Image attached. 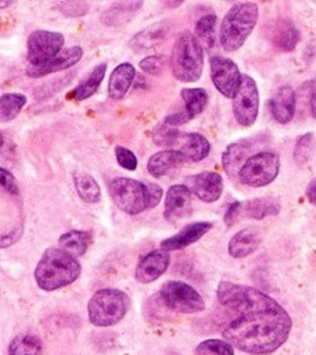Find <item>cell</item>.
<instances>
[{"label":"cell","mask_w":316,"mask_h":355,"mask_svg":"<svg viewBox=\"0 0 316 355\" xmlns=\"http://www.w3.org/2000/svg\"><path fill=\"white\" fill-rule=\"evenodd\" d=\"M216 297L222 306L234 313L222 334L234 348L266 355L279 349L288 338L292 320L287 311L258 288L220 282Z\"/></svg>","instance_id":"cell-1"},{"label":"cell","mask_w":316,"mask_h":355,"mask_svg":"<svg viewBox=\"0 0 316 355\" xmlns=\"http://www.w3.org/2000/svg\"><path fill=\"white\" fill-rule=\"evenodd\" d=\"M79 261L61 248H47L35 268V280L39 288L54 291L69 286L80 275Z\"/></svg>","instance_id":"cell-2"},{"label":"cell","mask_w":316,"mask_h":355,"mask_svg":"<svg viewBox=\"0 0 316 355\" xmlns=\"http://www.w3.org/2000/svg\"><path fill=\"white\" fill-rule=\"evenodd\" d=\"M259 17L258 4L252 1L234 3L225 14L220 22L219 40L225 51L238 50L251 32L254 31Z\"/></svg>","instance_id":"cell-3"},{"label":"cell","mask_w":316,"mask_h":355,"mask_svg":"<svg viewBox=\"0 0 316 355\" xmlns=\"http://www.w3.org/2000/svg\"><path fill=\"white\" fill-rule=\"evenodd\" d=\"M173 76L184 83L197 82L204 69V50L198 39L188 31L180 32L170 53Z\"/></svg>","instance_id":"cell-4"},{"label":"cell","mask_w":316,"mask_h":355,"mask_svg":"<svg viewBox=\"0 0 316 355\" xmlns=\"http://www.w3.org/2000/svg\"><path fill=\"white\" fill-rule=\"evenodd\" d=\"M129 306L130 298L125 291L118 288H101L89 300V320L97 327L114 326L123 319Z\"/></svg>","instance_id":"cell-5"},{"label":"cell","mask_w":316,"mask_h":355,"mask_svg":"<svg viewBox=\"0 0 316 355\" xmlns=\"http://www.w3.org/2000/svg\"><path fill=\"white\" fill-rule=\"evenodd\" d=\"M152 139L158 146H166L169 150L180 153L187 161L193 162L202 161L211 151V144L204 135L197 132H177L165 123L157 129Z\"/></svg>","instance_id":"cell-6"},{"label":"cell","mask_w":316,"mask_h":355,"mask_svg":"<svg viewBox=\"0 0 316 355\" xmlns=\"http://www.w3.org/2000/svg\"><path fill=\"white\" fill-rule=\"evenodd\" d=\"M107 186L112 202L125 214L137 215L150 208L147 183L126 176H118L111 179Z\"/></svg>","instance_id":"cell-7"},{"label":"cell","mask_w":316,"mask_h":355,"mask_svg":"<svg viewBox=\"0 0 316 355\" xmlns=\"http://www.w3.org/2000/svg\"><path fill=\"white\" fill-rule=\"evenodd\" d=\"M280 159L276 153H254L238 172V180L249 187H263L270 184L279 175Z\"/></svg>","instance_id":"cell-8"},{"label":"cell","mask_w":316,"mask_h":355,"mask_svg":"<svg viewBox=\"0 0 316 355\" xmlns=\"http://www.w3.org/2000/svg\"><path fill=\"white\" fill-rule=\"evenodd\" d=\"M159 297L165 306L179 313H197L205 309L201 294L190 284L182 280H169L161 290Z\"/></svg>","instance_id":"cell-9"},{"label":"cell","mask_w":316,"mask_h":355,"mask_svg":"<svg viewBox=\"0 0 316 355\" xmlns=\"http://www.w3.org/2000/svg\"><path fill=\"white\" fill-rule=\"evenodd\" d=\"M64 35L47 29H37L30 32L26 40V57L29 65L37 67L49 62L57 57L64 46Z\"/></svg>","instance_id":"cell-10"},{"label":"cell","mask_w":316,"mask_h":355,"mask_svg":"<svg viewBox=\"0 0 316 355\" xmlns=\"http://www.w3.org/2000/svg\"><path fill=\"white\" fill-rule=\"evenodd\" d=\"M259 92L249 75H243L241 85L233 97V114L241 126H252L258 118Z\"/></svg>","instance_id":"cell-11"},{"label":"cell","mask_w":316,"mask_h":355,"mask_svg":"<svg viewBox=\"0 0 316 355\" xmlns=\"http://www.w3.org/2000/svg\"><path fill=\"white\" fill-rule=\"evenodd\" d=\"M211 79L216 90L227 98H233L241 85L243 75L237 64L223 55H212L209 58Z\"/></svg>","instance_id":"cell-12"},{"label":"cell","mask_w":316,"mask_h":355,"mask_svg":"<svg viewBox=\"0 0 316 355\" xmlns=\"http://www.w3.org/2000/svg\"><path fill=\"white\" fill-rule=\"evenodd\" d=\"M193 212L191 191L186 184H173L168 189L164 200V218L176 225Z\"/></svg>","instance_id":"cell-13"},{"label":"cell","mask_w":316,"mask_h":355,"mask_svg":"<svg viewBox=\"0 0 316 355\" xmlns=\"http://www.w3.org/2000/svg\"><path fill=\"white\" fill-rule=\"evenodd\" d=\"M191 194L204 202H215L223 191V179L219 173L205 171L187 176L184 183Z\"/></svg>","instance_id":"cell-14"},{"label":"cell","mask_w":316,"mask_h":355,"mask_svg":"<svg viewBox=\"0 0 316 355\" xmlns=\"http://www.w3.org/2000/svg\"><path fill=\"white\" fill-rule=\"evenodd\" d=\"M170 263V255L162 248L152 250L143 255L136 266L134 277L139 283H151L161 277Z\"/></svg>","instance_id":"cell-15"},{"label":"cell","mask_w":316,"mask_h":355,"mask_svg":"<svg viewBox=\"0 0 316 355\" xmlns=\"http://www.w3.org/2000/svg\"><path fill=\"white\" fill-rule=\"evenodd\" d=\"M82 55H83V49L80 46H73V47L65 49L57 57H54L53 60H50L49 62H46L43 65H37V67L29 65L26 68V73L30 78H40V76H46L49 73L60 72V71L73 67L82 58Z\"/></svg>","instance_id":"cell-16"},{"label":"cell","mask_w":316,"mask_h":355,"mask_svg":"<svg viewBox=\"0 0 316 355\" xmlns=\"http://www.w3.org/2000/svg\"><path fill=\"white\" fill-rule=\"evenodd\" d=\"M212 227L211 222L200 220V222H191L186 225L179 233L175 236H170L161 241V248L165 251H177L188 247L190 244L198 241L205 233H208Z\"/></svg>","instance_id":"cell-17"},{"label":"cell","mask_w":316,"mask_h":355,"mask_svg":"<svg viewBox=\"0 0 316 355\" xmlns=\"http://www.w3.org/2000/svg\"><path fill=\"white\" fill-rule=\"evenodd\" d=\"M295 93L290 86H280L269 100L270 114L279 123H288L295 114Z\"/></svg>","instance_id":"cell-18"},{"label":"cell","mask_w":316,"mask_h":355,"mask_svg":"<svg viewBox=\"0 0 316 355\" xmlns=\"http://www.w3.org/2000/svg\"><path fill=\"white\" fill-rule=\"evenodd\" d=\"M262 243V236L256 227H244L237 232L229 241V255L240 259L251 255Z\"/></svg>","instance_id":"cell-19"},{"label":"cell","mask_w":316,"mask_h":355,"mask_svg":"<svg viewBox=\"0 0 316 355\" xmlns=\"http://www.w3.org/2000/svg\"><path fill=\"white\" fill-rule=\"evenodd\" d=\"M252 140H240L226 147L222 155V165L230 178H237L241 166L252 155Z\"/></svg>","instance_id":"cell-20"},{"label":"cell","mask_w":316,"mask_h":355,"mask_svg":"<svg viewBox=\"0 0 316 355\" xmlns=\"http://www.w3.org/2000/svg\"><path fill=\"white\" fill-rule=\"evenodd\" d=\"M136 76L134 67L130 62H122L114 68L108 79V96L112 100H121L129 92Z\"/></svg>","instance_id":"cell-21"},{"label":"cell","mask_w":316,"mask_h":355,"mask_svg":"<svg viewBox=\"0 0 316 355\" xmlns=\"http://www.w3.org/2000/svg\"><path fill=\"white\" fill-rule=\"evenodd\" d=\"M187 159L175 150H161L148 158L147 171L152 178H161L168 175L172 169Z\"/></svg>","instance_id":"cell-22"},{"label":"cell","mask_w":316,"mask_h":355,"mask_svg":"<svg viewBox=\"0 0 316 355\" xmlns=\"http://www.w3.org/2000/svg\"><path fill=\"white\" fill-rule=\"evenodd\" d=\"M183 100V108L180 110L187 122L198 116L208 104V93L202 87H184L180 92Z\"/></svg>","instance_id":"cell-23"},{"label":"cell","mask_w":316,"mask_h":355,"mask_svg":"<svg viewBox=\"0 0 316 355\" xmlns=\"http://www.w3.org/2000/svg\"><path fill=\"white\" fill-rule=\"evenodd\" d=\"M105 72H107V64L105 62H101V64L96 65L91 69V72L89 73V76L85 80H82L69 93V97L76 100V101H82V100H86L89 97H91L97 92L100 83L103 82V78H104Z\"/></svg>","instance_id":"cell-24"},{"label":"cell","mask_w":316,"mask_h":355,"mask_svg":"<svg viewBox=\"0 0 316 355\" xmlns=\"http://www.w3.org/2000/svg\"><path fill=\"white\" fill-rule=\"evenodd\" d=\"M73 184L76 189V193L85 202H98L101 200V189L97 183V180L82 171H78L73 173Z\"/></svg>","instance_id":"cell-25"},{"label":"cell","mask_w":316,"mask_h":355,"mask_svg":"<svg viewBox=\"0 0 316 355\" xmlns=\"http://www.w3.org/2000/svg\"><path fill=\"white\" fill-rule=\"evenodd\" d=\"M143 6L141 1H121L112 4L108 10L104 11L101 21L105 25H119L125 24L129 18H132L133 14L137 12V10Z\"/></svg>","instance_id":"cell-26"},{"label":"cell","mask_w":316,"mask_h":355,"mask_svg":"<svg viewBox=\"0 0 316 355\" xmlns=\"http://www.w3.org/2000/svg\"><path fill=\"white\" fill-rule=\"evenodd\" d=\"M90 243V236L83 230H68L62 233L58 239L61 250L67 251L73 257H80L87 251Z\"/></svg>","instance_id":"cell-27"},{"label":"cell","mask_w":316,"mask_h":355,"mask_svg":"<svg viewBox=\"0 0 316 355\" xmlns=\"http://www.w3.org/2000/svg\"><path fill=\"white\" fill-rule=\"evenodd\" d=\"M7 352L8 355H42L43 343L35 334H19L11 340Z\"/></svg>","instance_id":"cell-28"},{"label":"cell","mask_w":316,"mask_h":355,"mask_svg":"<svg viewBox=\"0 0 316 355\" xmlns=\"http://www.w3.org/2000/svg\"><path fill=\"white\" fill-rule=\"evenodd\" d=\"M299 42V31L297 26L290 22L284 21L280 22L273 31V43L283 51H291L295 49L297 43Z\"/></svg>","instance_id":"cell-29"},{"label":"cell","mask_w":316,"mask_h":355,"mask_svg":"<svg viewBox=\"0 0 316 355\" xmlns=\"http://www.w3.org/2000/svg\"><path fill=\"white\" fill-rule=\"evenodd\" d=\"M247 216L254 219H263L266 216L277 215L280 211V204L273 198H254L243 204Z\"/></svg>","instance_id":"cell-30"},{"label":"cell","mask_w":316,"mask_h":355,"mask_svg":"<svg viewBox=\"0 0 316 355\" xmlns=\"http://www.w3.org/2000/svg\"><path fill=\"white\" fill-rule=\"evenodd\" d=\"M26 101L28 98L22 93H4L0 98L1 122L7 123L17 118L24 105L26 104Z\"/></svg>","instance_id":"cell-31"},{"label":"cell","mask_w":316,"mask_h":355,"mask_svg":"<svg viewBox=\"0 0 316 355\" xmlns=\"http://www.w3.org/2000/svg\"><path fill=\"white\" fill-rule=\"evenodd\" d=\"M216 15L208 12L197 19L195 22V35L201 44L207 49H211L215 44V28H216Z\"/></svg>","instance_id":"cell-32"},{"label":"cell","mask_w":316,"mask_h":355,"mask_svg":"<svg viewBox=\"0 0 316 355\" xmlns=\"http://www.w3.org/2000/svg\"><path fill=\"white\" fill-rule=\"evenodd\" d=\"M166 33L165 29V24L159 22L155 25H151L148 28H146L144 31L139 32L133 39H132V46L136 47L137 50H144L148 49L151 46H154L155 42L161 40Z\"/></svg>","instance_id":"cell-33"},{"label":"cell","mask_w":316,"mask_h":355,"mask_svg":"<svg viewBox=\"0 0 316 355\" xmlns=\"http://www.w3.org/2000/svg\"><path fill=\"white\" fill-rule=\"evenodd\" d=\"M197 355H234V347L226 341L219 338H208L201 341L195 347Z\"/></svg>","instance_id":"cell-34"},{"label":"cell","mask_w":316,"mask_h":355,"mask_svg":"<svg viewBox=\"0 0 316 355\" xmlns=\"http://www.w3.org/2000/svg\"><path fill=\"white\" fill-rule=\"evenodd\" d=\"M312 147H313V135L310 132L298 137L294 147V159L297 165L302 166L308 162L312 153Z\"/></svg>","instance_id":"cell-35"},{"label":"cell","mask_w":316,"mask_h":355,"mask_svg":"<svg viewBox=\"0 0 316 355\" xmlns=\"http://www.w3.org/2000/svg\"><path fill=\"white\" fill-rule=\"evenodd\" d=\"M55 7L67 17H80L89 11V4L83 1H60L55 4Z\"/></svg>","instance_id":"cell-36"},{"label":"cell","mask_w":316,"mask_h":355,"mask_svg":"<svg viewBox=\"0 0 316 355\" xmlns=\"http://www.w3.org/2000/svg\"><path fill=\"white\" fill-rule=\"evenodd\" d=\"M115 158H116V162L128 171H134L137 166V158H136L134 153L126 147L116 146L115 147Z\"/></svg>","instance_id":"cell-37"},{"label":"cell","mask_w":316,"mask_h":355,"mask_svg":"<svg viewBox=\"0 0 316 355\" xmlns=\"http://www.w3.org/2000/svg\"><path fill=\"white\" fill-rule=\"evenodd\" d=\"M139 65L146 73L158 76L164 69V58L161 55H148V57H144L139 62Z\"/></svg>","instance_id":"cell-38"},{"label":"cell","mask_w":316,"mask_h":355,"mask_svg":"<svg viewBox=\"0 0 316 355\" xmlns=\"http://www.w3.org/2000/svg\"><path fill=\"white\" fill-rule=\"evenodd\" d=\"M0 182H1V187L4 189V191H7L11 196H18L19 194V186L17 183V179L14 178V175L6 169V168H0Z\"/></svg>","instance_id":"cell-39"},{"label":"cell","mask_w":316,"mask_h":355,"mask_svg":"<svg viewBox=\"0 0 316 355\" xmlns=\"http://www.w3.org/2000/svg\"><path fill=\"white\" fill-rule=\"evenodd\" d=\"M241 209H243V202H240V201H233V202L229 205V208H227V211H226V214H225V223H226L227 226H231V225L236 222V219L241 215Z\"/></svg>","instance_id":"cell-40"},{"label":"cell","mask_w":316,"mask_h":355,"mask_svg":"<svg viewBox=\"0 0 316 355\" xmlns=\"http://www.w3.org/2000/svg\"><path fill=\"white\" fill-rule=\"evenodd\" d=\"M147 187H148V196H150V208H154L159 204L164 191L155 183H147Z\"/></svg>","instance_id":"cell-41"},{"label":"cell","mask_w":316,"mask_h":355,"mask_svg":"<svg viewBox=\"0 0 316 355\" xmlns=\"http://www.w3.org/2000/svg\"><path fill=\"white\" fill-rule=\"evenodd\" d=\"M21 232H22V230L18 227V229L10 232L8 234H3V236H1V247L6 248L7 245H11L12 243H15V241L21 237Z\"/></svg>","instance_id":"cell-42"},{"label":"cell","mask_w":316,"mask_h":355,"mask_svg":"<svg viewBox=\"0 0 316 355\" xmlns=\"http://www.w3.org/2000/svg\"><path fill=\"white\" fill-rule=\"evenodd\" d=\"M309 108H310L312 116L316 119V82L310 83V89H309Z\"/></svg>","instance_id":"cell-43"},{"label":"cell","mask_w":316,"mask_h":355,"mask_svg":"<svg viewBox=\"0 0 316 355\" xmlns=\"http://www.w3.org/2000/svg\"><path fill=\"white\" fill-rule=\"evenodd\" d=\"M305 196L308 198V201L313 205H316V178L312 179L309 182V184L306 186V190H305Z\"/></svg>","instance_id":"cell-44"},{"label":"cell","mask_w":316,"mask_h":355,"mask_svg":"<svg viewBox=\"0 0 316 355\" xmlns=\"http://www.w3.org/2000/svg\"><path fill=\"white\" fill-rule=\"evenodd\" d=\"M166 355H180V354H177V352H173V351H170V352H168Z\"/></svg>","instance_id":"cell-45"}]
</instances>
